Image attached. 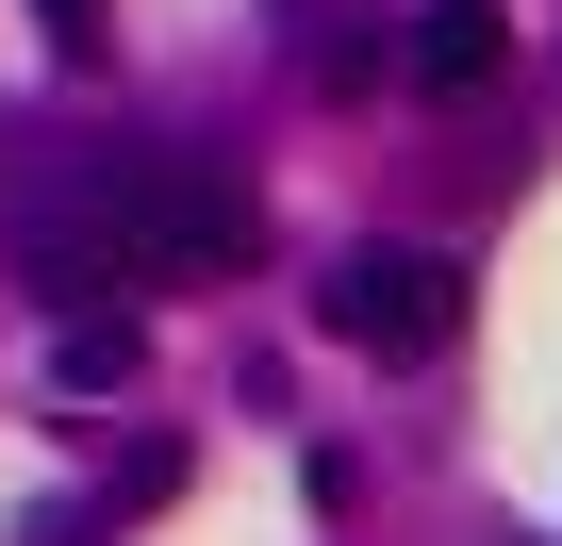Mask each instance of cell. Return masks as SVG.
<instances>
[{
	"instance_id": "277c9868",
	"label": "cell",
	"mask_w": 562,
	"mask_h": 546,
	"mask_svg": "<svg viewBox=\"0 0 562 546\" xmlns=\"http://www.w3.org/2000/svg\"><path fill=\"white\" fill-rule=\"evenodd\" d=\"M133 365H149V332H133V315H116V299H83V315H67V332H50V381H67V398H116V381H133Z\"/></svg>"
},
{
	"instance_id": "7a4b0ae2",
	"label": "cell",
	"mask_w": 562,
	"mask_h": 546,
	"mask_svg": "<svg viewBox=\"0 0 562 546\" xmlns=\"http://www.w3.org/2000/svg\"><path fill=\"white\" fill-rule=\"evenodd\" d=\"M315 315H331L364 365H430V348L463 332V265H447V248H348Z\"/></svg>"
},
{
	"instance_id": "5b68a950",
	"label": "cell",
	"mask_w": 562,
	"mask_h": 546,
	"mask_svg": "<svg viewBox=\"0 0 562 546\" xmlns=\"http://www.w3.org/2000/svg\"><path fill=\"white\" fill-rule=\"evenodd\" d=\"M34 18H50V51H67V67H100V0H34Z\"/></svg>"
},
{
	"instance_id": "6da1fadb",
	"label": "cell",
	"mask_w": 562,
	"mask_h": 546,
	"mask_svg": "<svg viewBox=\"0 0 562 546\" xmlns=\"http://www.w3.org/2000/svg\"><path fill=\"white\" fill-rule=\"evenodd\" d=\"M67 182L100 199V232L149 265V282H199V265L248 248V182L199 166V149H100V166H67Z\"/></svg>"
},
{
	"instance_id": "3957f363",
	"label": "cell",
	"mask_w": 562,
	"mask_h": 546,
	"mask_svg": "<svg viewBox=\"0 0 562 546\" xmlns=\"http://www.w3.org/2000/svg\"><path fill=\"white\" fill-rule=\"evenodd\" d=\"M414 83L430 100H480L496 83V0H430V18H414Z\"/></svg>"
}]
</instances>
